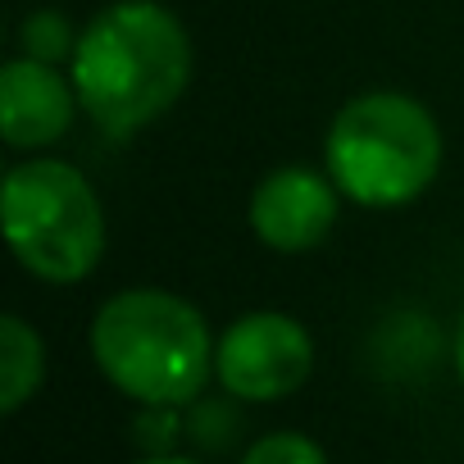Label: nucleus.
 <instances>
[{"label":"nucleus","instance_id":"f257e3e1","mask_svg":"<svg viewBox=\"0 0 464 464\" xmlns=\"http://www.w3.org/2000/svg\"><path fill=\"white\" fill-rule=\"evenodd\" d=\"M191 78V42L155 0L101 10L73 46V92L101 132L128 137L155 123Z\"/></svg>","mask_w":464,"mask_h":464},{"label":"nucleus","instance_id":"f03ea898","mask_svg":"<svg viewBox=\"0 0 464 464\" xmlns=\"http://www.w3.org/2000/svg\"><path fill=\"white\" fill-rule=\"evenodd\" d=\"M92 355L119 392L146 405L191 401L214 369V342L200 310L160 287L110 296L92 324Z\"/></svg>","mask_w":464,"mask_h":464},{"label":"nucleus","instance_id":"7ed1b4c3","mask_svg":"<svg viewBox=\"0 0 464 464\" xmlns=\"http://www.w3.org/2000/svg\"><path fill=\"white\" fill-rule=\"evenodd\" d=\"M441 164L437 119L401 92H369L337 110L328 128V178L369 209H392L428 191Z\"/></svg>","mask_w":464,"mask_h":464},{"label":"nucleus","instance_id":"20e7f679","mask_svg":"<svg viewBox=\"0 0 464 464\" xmlns=\"http://www.w3.org/2000/svg\"><path fill=\"white\" fill-rule=\"evenodd\" d=\"M5 237L19 265L46 283H78L101 265L105 214L92 182L64 160H28L5 178Z\"/></svg>","mask_w":464,"mask_h":464},{"label":"nucleus","instance_id":"39448f33","mask_svg":"<svg viewBox=\"0 0 464 464\" xmlns=\"http://www.w3.org/2000/svg\"><path fill=\"white\" fill-rule=\"evenodd\" d=\"M314 364V346L292 314L256 310L227 324L214 351L218 382L242 401H278L292 396Z\"/></svg>","mask_w":464,"mask_h":464},{"label":"nucleus","instance_id":"423d86ee","mask_svg":"<svg viewBox=\"0 0 464 464\" xmlns=\"http://www.w3.org/2000/svg\"><path fill=\"white\" fill-rule=\"evenodd\" d=\"M337 182L314 169H274L251 196V227L256 237L283 256L314 251L337 223Z\"/></svg>","mask_w":464,"mask_h":464},{"label":"nucleus","instance_id":"0eeeda50","mask_svg":"<svg viewBox=\"0 0 464 464\" xmlns=\"http://www.w3.org/2000/svg\"><path fill=\"white\" fill-rule=\"evenodd\" d=\"M78 92L46 60H10L0 73V132L14 150L51 146L73 123Z\"/></svg>","mask_w":464,"mask_h":464},{"label":"nucleus","instance_id":"6e6552de","mask_svg":"<svg viewBox=\"0 0 464 464\" xmlns=\"http://www.w3.org/2000/svg\"><path fill=\"white\" fill-rule=\"evenodd\" d=\"M42 369H46L42 337L19 314H5L0 319V410L14 414L42 387Z\"/></svg>","mask_w":464,"mask_h":464},{"label":"nucleus","instance_id":"1a4fd4ad","mask_svg":"<svg viewBox=\"0 0 464 464\" xmlns=\"http://www.w3.org/2000/svg\"><path fill=\"white\" fill-rule=\"evenodd\" d=\"M242 464H328V459H324V450H319L310 437H301V432H269V437H260V441L246 450Z\"/></svg>","mask_w":464,"mask_h":464},{"label":"nucleus","instance_id":"9d476101","mask_svg":"<svg viewBox=\"0 0 464 464\" xmlns=\"http://www.w3.org/2000/svg\"><path fill=\"white\" fill-rule=\"evenodd\" d=\"M24 46H28L33 60L55 64V60H64L78 42L69 37V24H64L60 14H33V19L24 24Z\"/></svg>","mask_w":464,"mask_h":464},{"label":"nucleus","instance_id":"9b49d317","mask_svg":"<svg viewBox=\"0 0 464 464\" xmlns=\"http://www.w3.org/2000/svg\"><path fill=\"white\" fill-rule=\"evenodd\" d=\"M455 369H459V382H464V314H459V333H455Z\"/></svg>","mask_w":464,"mask_h":464},{"label":"nucleus","instance_id":"f8f14e48","mask_svg":"<svg viewBox=\"0 0 464 464\" xmlns=\"http://www.w3.org/2000/svg\"><path fill=\"white\" fill-rule=\"evenodd\" d=\"M141 464H191V459H141Z\"/></svg>","mask_w":464,"mask_h":464}]
</instances>
